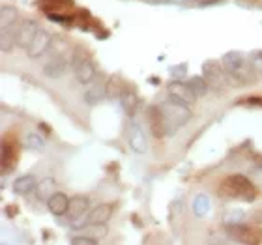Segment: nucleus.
I'll list each match as a JSON object with an SVG mask.
<instances>
[{
    "instance_id": "f257e3e1",
    "label": "nucleus",
    "mask_w": 262,
    "mask_h": 245,
    "mask_svg": "<svg viewBox=\"0 0 262 245\" xmlns=\"http://www.w3.org/2000/svg\"><path fill=\"white\" fill-rule=\"evenodd\" d=\"M159 109H161V115H163V118H165L169 135H172V133H176L180 127H184L193 116L191 109L187 107V103L172 98V96H169V99H165L163 103H159Z\"/></svg>"
},
{
    "instance_id": "f03ea898",
    "label": "nucleus",
    "mask_w": 262,
    "mask_h": 245,
    "mask_svg": "<svg viewBox=\"0 0 262 245\" xmlns=\"http://www.w3.org/2000/svg\"><path fill=\"white\" fill-rule=\"evenodd\" d=\"M223 193L232 198H242V201H253L255 196V185L251 178L244 174H230L223 182Z\"/></svg>"
},
{
    "instance_id": "7ed1b4c3",
    "label": "nucleus",
    "mask_w": 262,
    "mask_h": 245,
    "mask_svg": "<svg viewBox=\"0 0 262 245\" xmlns=\"http://www.w3.org/2000/svg\"><path fill=\"white\" fill-rule=\"evenodd\" d=\"M202 75L206 79L208 86L217 90V92L221 90V86H223L225 82H227V71H225V68L221 70L219 62L215 60H206L202 64Z\"/></svg>"
},
{
    "instance_id": "20e7f679",
    "label": "nucleus",
    "mask_w": 262,
    "mask_h": 245,
    "mask_svg": "<svg viewBox=\"0 0 262 245\" xmlns=\"http://www.w3.org/2000/svg\"><path fill=\"white\" fill-rule=\"evenodd\" d=\"M39 27L38 23L32 19H23L19 25L15 27V45L19 49H28V45L32 43V39L36 38Z\"/></svg>"
},
{
    "instance_id": "39448f33",
    "label": "nucleus",
    "mask_w": 262,
    "mask_h": 245,
    "mask_svg": "<svg viewBox=\"0 0 262 245\" xmlns=\"http://www.w3.org/2000/svg\"><path fill=\"white\" fill-rule=\"evenodd\" d=\"M51 43H53V38H51V34L43 28H39L38 34H36V38L32 39V43L28 45L27 49V55L28 58H39V56H43L47 51L51 49Z\"/></svg>"
},
{
    "instance_id": "423d86ee",
    "label": "nucleus",
    "mask_w": 262,
    "mask_h": 245,
    "mask_svg": "<svg viewBox=\"0 0 262 245\" xmlns=\"http://www.w3.org/2000/svg\"><path fill=\"white\" fill-rule=\"evenodd\" d=\"M148 115V125H150V129H152V135L156 139H163V137L169 135V131H167V124H165V118L161 115V109H159V105H152V107H148L146 110Z\"/></svg>"
},
{
    "instance_id": "0eeeda50",
    "label": "nucleus",
    "mask_w": 262,
    "mask_h": 245,
    "mask_svg": "<svg viewBox=\"0 0 262 245\" xmlns=\"http://www.w3.org/2000/svg\"><path fill=\"white\" fill-rule=\"evenodd\" d=\"M169 96L180 99V101H184V103H187V105H191L196 101V94L193 92V88L189 86V82H184V81H180V79H176V81H172L169 84Z\"/></svg>"
},
{
    "instance_id": "6e6552de",
    "label": "nucleus",
    "mask_w": 262,
    "mask_h": 245,
    "mask_svg": "<svg viewBox=\"0 0 262 245\" xmlns=\"http://www.w3.org/2000/svg\"><path fill=\"white\" fill-rule=\"evenodd\" d=\"M105 82L101 79H94L92 82H88V88L84 90V103L94 107V105L101 103V99L107 98V88H105Z\"/></svg>"
},
{
    "instance_id": "1a4fd4ad",
    "label": "nucleus",
    "mask_w": 262,
    "mask_h": 245,
    "mask_svg": "<svg viewBox=\"0 0 262 245\" xmlns=\"http://www.w3.org/2000/svg\"><path fill=\"white\" fill-rule=\"evenodd\" d=\"M129 148L135 153H146L148 150L146 133L142 129V125L137 124V122L129 125Z\"/></svg>"
},
{
    "instance_id": "9d476101",
    "label": "nucleus",
    "mask_w": 262,
    "mask_h": 245,
    "mask_svg": "<svg viewBox=\"0 0 262 245\" xmlns=\"http://www.w3.org/2000/svg\"><path fill=\"white\" fill-rule=\"evenodd\" d=\"M66 71H68V62L62 55H56L53 56L49 62H45L43 65V75L49 77V79H60L64 75Z\"/></svg>"
},
{
    "instance_id": "9b49d317",
    "label": "nucleus",
    "mask_w": 262,
    "mask_h": 245,
    "mask_svg": "<svg viewBox=\"0 0 262 245\" xmlns=\"http://www.w3.org/2000/svg\"><path fill=\"white\" fill-rule=\"evenodd\" d=\"M47 208H49V212L53 213V215L62 217V215L68 213V210H70V198H68V195H64V193H60V191H56L55 195L47 201Z\"/></svg>"
},
{
    "instance_id": "f8f14e48",
    "label": "nucleus",
    "mask_w": 262,
    "mask_h": 245,
    "mask_svg": "<svg viewBox=\"0 0 262 245\" xmlns=\"http://www.w3.org/2000/svg\"><path fill=\"white\" fill-rule=\"evenodd\" d=\"M73 73H75L77 81L81 82V84H88V82H92L94 79L98 77V70H96V64L92 62V58H88V60L82 62Z\"/></svg>"
},
{
    "instance_id": "ddd939ff",
    "label": "nucleus",
    "mask_w": 262,
    "mask_h": 245,
    "mask_svg": "<svg viewBox=\"0 0 262 245\" xmlns=\"http://www.w3.org/2000/svg\"><path fill=\"white\" fill-rule=\"evenodd\" d=\"M227 232H229L230 238H234V240H238V241H244V243L257 241L255 232H253L249 227H244V225H227Z\"/></svg>"
},
{
    "instance_id": "4468645a",
    "label": "nucleus",
    "mask_w": 262,
    "mask_h": 245,
    "mask_svg": "<svg viewBox=\"0 0 262 245\" xmlns=\"http://www.w3.org/2000/svg\"><path fill=\"white\" fill-rule=\"evenodd\" d=\"M113 212H115V206L111 202H103L94 208L92 212L88 213V217H90V223H107L113 217Z\"/></svg>"
},
{
    "instance_id": "2eb2a0df",
    "label": "nucleus",
    "mask_w": 262,
    "mask_h": 245,
    "mask_svg": "<svg viewBox=\"0 0 262 245\" xmlns=\"http://www.w3.org/2000/svg\"><path fill=\"white\" fill-rule=\"evenodd\" d=\"M38 189V182L32 174H25L19 176L15 182H13V191L17 195H30L32 191Z\"/></svg>"
},
{
    "instance_id": "dca6fc26",
    "label": "nucleus",
    "mask_w": 262,
    "mask_h": 245,
    "mask_svg": "<svg viewBox=\"0 0 262 245\" xmlns=\"http://www.w3.org/2000/svg\"><path fill=\"white\" fill-rule=\"evenodd\" d=\"M105 88H107V98L111 99H120L122 94L126 92V84L118 75H111L105 82Z\"/></svg>"
},
{
    "instance_id": "f3484780",
    "label": "nucleus",
    "mask_w": 262,
    "mask_h": 245,
    "mask_svg": "<svg viewBox=\"0 0 262 245\" xmlns=\"http://www.w3.org/2000/svg\"><path fill=\"white\" fill-rule=\"evenodd\" d=\"M88 206H90L88 196H82V195L73 196V198L70 201V210H68L70 219H75V217H79V215H82V213H86Z\"/></svg>"
},
{
    "instance_id": "a211bd4d",
    "label": "nucleus",
    "mask_w": 262,
    "mask_h": 245,
    "mask_svg": "<svg viewBox=\"0 0 262 245\" xmlns=\"http://www.w3.org/2000/svg\"><path fill=\"white\" fill-rule=\"evenodd\" d=\"M120 105L122 109L126 110L127 116H133L137 113V107H139V98H137V94L129 88H126V92L122 94L120 98Z\"/></svg>"
},
{
    "instance_id": "6ab92c4d",
    "label": "nucleus",
    "mask_w": 262,
    "mask_h": 245,
    "mask_svg": "<svg viewBox=\"0 0 262 245\" xmlns=\"http://www.w3.org/2000/svg\"><path fill=\"white\" fill-rule=\"evenodd\" d=\"M244 62H246V58H244V55L238 53V51H229V53L223 55V58H221V64H223V68L227 71H236Z\"/></svg>"
},
{
    "instance_id": "aec40b11",
    "label": "nucleus",
    "mask_w": 262,
    "mask_h": 245,
    "mask_svg": "<svg viewBox=\"0 0 262 245\" xmlns=\"http://www.w3.org/2000/svg\"><path fill=\"white\" fill-rule=\"evenodd\" d=\"M36 193H38L39 201L47 202L51 196L56 193V182L53 180V178H43V180L38 184V189H36Z\"/></svg>"
},
{
    "instance_id": "412c9836",
    "label": "nucleus",
    "mask_w": 262,
    "mask_h": 245,
    "mask_svg": "<svg viewBox=\"0 0 262 245\" xmlns=\"http://www.w3.org/2000/svg\"><path fill=\"white\" fill-rule=\"evenodd\" d=\"M17 23V10L13 6H2L0 10V28H13Z\"/></svg>"
},
{
    "instance_id": "4be33fe9",
    "label": "nucleus",
    "mask_w": 262,
    "mask_h": 245,
    "mask_svg": "<svg viewBox=\"0 0 262 245\" xmlns=\"http://www.w3.org/2000/svg\"><path fill=\"white\" fill-rule=\"evenodd\" d=\"M0 163H2V174H8L15 165V153H13V148L8 142L2 144V161Z\"/></svg>"
},
{
    "instance_id": "5701e85b",
    "label": "nucleus",
    "mask_w": 262,
    "mask_h": 245,
    "mask_svg": "<svg viewBox=\"0 0 262 245\" xmlns=\"http://www.w3.org/2000/svg\"><path fill=\"white\" fill-rule=\"evenodd\" d=\"M15 47V30L11 28H2V34H0V51L2 53H11Z\"/></svg>"
},
{
    "instance_id": "b1692460",
    "label": "nucleus",
    "mask_w": 262,
    "mask_h": 245,
    "mask_svg": "<svg viewBox=\"0 0 262 245\" xmlns=\"http://www.w3.org/2000/svg\"><path fill=\"white\" fill-rule=\"evenodd\" d=\"M193 212H195L196 217H204L210 212V196L204 195V193L196 195L195 201H193Z\"/></svg>"
},
{
    "instance_id": "393cba45",
    "label": "nucleus",
    "mask_w": 262,
    "mask_h": 245,
    "mask_svg": "<svg viewBox=\"0 0 262 245\" xmlns=\"http://www.w3.org/2000/svg\"><path fill=\"white\" fill-rule=\"evenodd\" d=\"M81 232H84V234H88V236H92V238H96V240H101V238H105V236H107L109 229H107V223H88L86 227L81 230Z\"/></svg>"
},
{
    "instance_id": "a878e982",
    "label": "nucleus",
    "mask_w": 262,
    "mask_h": 245,
    "mask_svg": "<svg viewBox=\"0 0 262 245\" xmlns=\"http://www.w3.org/2000/svg\"><path fill=\"white\" fill-rule=\"evenodd\" d=\"M187 82H189V86L193 88V92L196 94V98H204V96L208 94V90H210V86H208V82H206L204 77L195 75V77H191Z\"/></svg>"
},
{
    "instance_id": "bb28decb",
    "label": "nucleus",
    "mask_w": 262,
    "mask_h": 245,
    "mask_svg": "<svg viewBox=\"0 0 262 245\" xmlns=\"http://www.w3.org/2000/svg\"><path fill=\"white\" fill-rule=\"evenodd\" d=\"M88 58H90V56H88V51L84 49V47H75V49L71 51V58H70L71 70L75 71L77 68H79L84 60H88Z\"/></svg>"
},
{
    "instance_id": "cd10ccee",
    "label": "nucleus",
    "mask_w": 262,
    "mask_h": 245,
    "mask_svg": "<svg viewBox=\"0 0 262 245\" xmlns=\"http://www.w3.org/2000/svg\"><path fill=\"white\" fill-rule=\"evenodd\" d=\"M45 146V141L41 139L39 135H36V133H28L27 137H25V148L27 150H43Z\"/></svg>"
},
{
    "instance_id": "c85d7f7f",
    "label": "nucleus",
    "mask_w": 262,
    "mask_h": 245,
    "mask_svg": "<svg viewBox=\"0 0 262 245\" xmlns=\"http://www.w3.org/2000/svg\"><path fill=\"white\" fill-rule=\"evenodd\" d=\"M98 241L99 240H96V238H92V236H88V234H79L71 238V243L73 245H96Z\"/></svg>"
},
{
    "instance_id": "c756f323",
    "label": "nucleus",
    "mask_w": 262,
    "mask_h": 245,
    "mask_svg": "<svg viewBox=\"0 0 262 245\" xmlns=\"http://www.w3.org/2000/svg\"><path fill=\"white\" fill-rule=\"evenodd\" d=\"M88 223H90V217H88L86 213H82V215H79V217L71 219V229H73V230H82Z\"/></svg>"
},
{
    "instance_id": "7c9ffc66",
    "label": "nucleus",
    "mask_w": 262,
    "mask_h": 245,
    "mask_svg": "<svg viewBox=\"0 0 262 245\" xmlns=\"http://www.w3.org/2000/svg\"><path fill=\"white\" fill-rule=\"evenodd\" d=\"M249 174H251L253 180L258 182V184L262 185V167H255V169H253L251 172H249Z\"/></svg>"
},
{
    "instance_id": "2f4dec72",
    "label": "nucleus",
    "mask_w": 262,
    "mask_h": 245,
    "mask_svg": "<svg viewBox=\"0 0 262 245\" xmlns=\"http://www.w3.org/2000/svg\"><path fill=\"white\" fill-rule=\"evenodd\" d=\"M186 65H178V68H170V73H172V77H182L184 73H186V70H184Z\"/></svg>"
},
{
    "instance_id": "473e14b6",
    "label": "nucleus",
    "mask_w": 262,
    "mask_h": 245,
    "mask_svg": "<svg viewBox=\"0 0 262 245\" xmlns=\"http://www.w3.org/2000/svg\"><path fill=\"white\" fill-rule=\"evenodd\" d=\"M246 103H249V105H257V107H262V98H247Z\"/></svg>"
},
{
    "instance_id": "72a5a7b5",
    "label": "nucleus",
    "mask_w": 262,
    "mask_h": 245,
    "mask_svg": "<svg viewBox=\"0 0 262 245\" xmlns=\"http://www.w3.org/2000/svg\"><path fill=\"white\" fill-rule=\"evenodd\" d=\"M217 2H221V0H199L196 4L199 6H210V4H217Z\"/></svg>"
},
{
    "instance_id": "f704fd0d",
    "label": "nucleus",
    "mask_w": 262,
    "mask_h": 245,
    "mask_svg": "<svg viewBox=\"0 0 262 245\" xmlns=\"http://www.w3.org/2000/svg\"><path fill=\"white\" fill-rule=\"evenodd\" d=\"M170 2H176V4H184V2H187V0H170Z\"/></svg>"
},
{
    "instance_id": "c9c22d12",
    "label": "nucleus",
    "mask_w": 262,
    "mask_h": 245,
    "mask_svg": "<svg viewBox=\"0 0 262 245\" xmlns=\"http://www.w3.org/2000/svg\"><path fill=\"white\" fill-rule=\"evenodd\" d=\"M257 58H260V60H262V51H258V53H257Z\"/></svg>"
},
{
    "instance_id": "e433bc0d",
    "label": "nucleus",
    "mask_w": 262,
    "mask_h": 245,
    "mask_svg": "<svg viewBox=\"0 0 262 245\" xmlns=\"http://www.w3.org/2000/svg\"><path fill=\"white\" fill-rule=\"evenodd\" d=\"M154 2H170V0H154Z\"/></svg>"
},
{
    "instance_id": "4c0bfd02",
    "label": "nucleus",
    "mask_w": 262,
    "mask_h": 245,
    "mask_svg": "<svg viewBox=\"0 0 262 245\" xmlns=\"http://www.w3.org/2000/svg\"><path fill=\"white\" fill-rule=\"evenodd\" d=\"M189 2H195V4H196V2H199V0H189Z\"/></svg>"
}]
</instances>
